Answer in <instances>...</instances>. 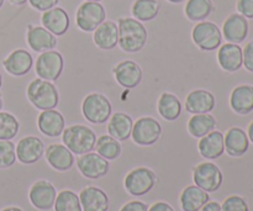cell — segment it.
I'll list each match as a JSON object with an SVG mask.
<instances>
[{
    "label": "cell",
    "mask_w": 253,
    "mask_h": 211,
    "mask_svg": "<svg viewBox=\"0 0 253 211\" xmlns=\"http://www.w3.org/2000/svg\"><path fill=\"white\" fill-rule=\"evenodd\" d=\"M214 11L211 0H188L185 4V16L190 21H203Z\"/></svg>",
    "instance_id": "cell-32"
},
{
    "label": "cell",
    "mask_w": 253,
    "mask_h": 211,
    "mask_svg": "<svg viewBox=\"0 0 253 211\" xmlns=\"http://www.w3.org/2000/svg\"><path fill=\"white\" fill-rule=\"evenodd\" d=\"M242 66L253 73V41L249 42L242 49Z\"/></svg>",
    "instance_id": "cell-39"
},
{
    "label": "cell",
    "mask_w": 253,
    "mask_h": 211,
    "mask_svg": "<svg viewBox=\"0 0 253 211\" xmlns=\"http://www.w3.org/2000/svg\"><path fill=\"white\" fill-rule=\"evenodd\" d=\"M27 43L35 52H46L54 49L57 46V39L53 34L43 26H27Z\"/></svg>",
    "instance_id": "cell-17"
},
{
    "label": "cell",
    "mask_w": 253,
    "mask_h": 211,
    "mask_svg": "<svg viewBox=\"0 0 253 211\" xmlns=\"http://www.w3.org/2000/svg\"><path fill=\"white\" fill-rule=\"evenodd\" d=\"M157 182L155 173L146 167H138L131 170L125 178V189L133 197H142L153 189Z\"/></svg>",
    "instance_id": "cell-5"
},
{
    "label": "cell",
    "mask_w": 253,
    "mask_h": 211,
    "mask_svg": "<svg viewBox=\"0 0 253 211\" xmlns=\"http://www.w3.org/2000/svg\"><path fill=\"white\" fill-rule=\"evenodd\" d=\"M249 21L241 14H231L224 22L222 36L230 43H241L249 35Z\"/></svg>",
    "instance_id": "cell-14"
},
{
    "label": "cell",
    "mask_w": 253,
    "mask_h": 211,
    "mask_svg": "<svg viewBox=\"0 0 253 211\" xmlns=\"http://www.w3.org/2000/svg\"><path fill=\"white\" fill-rule=\"evenodd\" d=\"M162 135V126L156 119L145 116L133 124L132 126V140L138 146L155 145Z\"/></svg>",
    "instance_id": "cell-9"
},
{
    "label": "cell",
    "mask_w": 253,
    "mask_h": 211,
    "mask_svg": "<svg viewBox=\"0 0 253 211\" xmlns=\"http://www.w3.org/2000/svg\"><path fill=\"white\" fill-rule=\"evenodd\" d=\"M221 211H250V209L244 198L239 197V195H231L224 200L221 205Z\"/></svg>",
    "instance_id": "cell-38"
},
{
    "label": "cell",
    "mask_w": 253,
    "mask_h": 211,
    "mask_svg": "<svg viewBox=\"0 0 253 211\" xmlns=\"http://www.w3.org/2000/svg\"><path fill=\"white\" fill-rule=\"evenodd\" d=\"M1 108H2V99L1 96H0V110H1Z\"/></svg>",
    "instance_id": "cell-49"
},
{
    "label": "cell",
    "mask_w": 253,
    "mask_h": 211,
    "mask_svg": "<svg viewBox=\"0 0 253 211\" xmlns=\"http://www.w3.org/2000/svg\"><path fill=\"white\" fill-rule=\"evenodd\" d=\"M215 96L210 91L204 89L190 91L185 99V109L188 113L197 115V114H209L215 108Z\"/></svg>",
    "instance_id": "cell-18"
},
{
    "label": "cell",
    "mask_w": 253,
    "mask_h": 211,
    "mask_svg": "<svg viewBox=\"0 0 253 211\" xmlns=\"http://www.w3.org/2000/svg\"><path fill=\"white\" fill-rule=\"evenodd\" d=\"M169 2H173V4H178V2H182L184 1V0H168Z\"/></svg>",
    "instance_id": "cell-48"
},
{
    "label": "cell",
    "mask_w": 253,
    "mask_h": 211,
    "mask_svg": "<svg viewBox=\"0 0 253 211\" xmlns=\"http://www.w3.org/2000/svg\"><path fill=\"white\" fill-rule=\"evenodd\" d=\"M116 82L126 89H132L140 85L142 81V69L136 62L123 61L113 69Z\"/></svg>",
    "instance_id": "cell-13"
},
{
    "label": "cell",
    "mask_w": 253,
    "mask_h": 211,
    "mask_svg": "<svg viewBox=\"0 0 253 211\" xmlns=\"http://www.w3.org/2000/svg\"><path fill=\"white\" fill-rule=\"evenodd\" d=\"M106 11L99 1H85L77 10V26L84 32H91L105 21Z\"/></svg>",
    "instance_id": "cell-6"
},
{
    "label": "cell",
    "mask_w": 253,
    "mask_h": 211,
    "mask_svg": "<svg viewBox=\"0 0 253 211\" xmlns=\"http://www.w3.org/2000/svg\"><path fill=\"white\" fill-rule=\"evenodd\" d=\"M64 125L66 121L63 115L54 109L43 110L37 119L39 130L47 137H58L63 132Z\"/></svg>",
    "instance_id": "cell-19"
},
{
    "label": "cell",
    "mask_w": 253,
    "mask_h": 211,
    "mask_svg": "<svg viewBox=\"0 0 253 211\" xmlns=\"http://www.w3.org/2000/svg\"><path fill=\"white\" fill-rule=\"evenodd\" d=\"M19 121L12 114L0 111V141H10L19 132Z\"/></svg>",
    "instance_id": "cell-36"
},
{
    "label": "cell",
    "mask_w": 253,
    "mask_h": 211,
    "mask_svg": "<svg viewBox=\"0 0 253 211\" xmlns=\"http://www.w3.org/2000/svg\"><path fill=\"white\" fill-rule=\"evenodd\" d=\"M34 64V59L26 49H15L2 62L5 71L15 77L25 76L30 72Z\"/></svg>",
    "instance_id": "cell-20"
},
{
    "label": "cell",
    "mask_w": 253,
    "mask_h": 211,
    "mask_svg": "<svg viewBox=\"0 0 253 211\" xmlns=\"http://www.w3.org/2000/svg\"><path fill=\"white\" fill-rule=\"evenodd\" d=\"M199 153L207 160H216L220 158L225 152L224 135L220 131H211L207 136L200 138Z\"/></svg>",
    "instance_id": "cell-26"
},
{
    "label": "cell",
    "mask_w": 253,
    "mask_h": 211,
    "mask_svg": "<svg viewBox=\"0 0 253 211\" xmlns=\"http://www.w3.org/2000/svg\"><path fill=\"white\" fill-rule=\"evenodd\" d=\"M193 180L200 189L205 190L207 193H214L220 189L224 177L216 165L211 162H204L194 168Z\"/></svg>",
    "instance_id": "cell-7"
},
{
    "label": "cell",
    "mask_w": 253,
    "mask_h": 211,
    "mask_svg": "<svg viewBox=\"0 0 253 211\" xmlns=\"http://www.w3.org/2000/svg\"><path fill=\"white\" fill-rule=\"evenodd\" d=\"M16 162V147L11 141H0V168H9Z\"/></svg>",
    "instance_id": "cell-37"
},
{
    "label": "cell",
    "mask_w": 253,
    "mask_h": 211,
    "mask_svg": "<svg viewBox=\"0 0 253 211\" xmlns=\"http://www.w3.org/2000/svg\"><path fill=\"white\" fill-rule=\"evenodd\" d=\"M85 1H101V0H85Z\"/></svg>",
    "instance_id": "cell-51"
},
{
    "label": "cell",
    "mask_w": 253,
    "mask_h": 211,
    "mask_svg": "<svg viewBox=\"0 0 253 211\" xmlns=\"http://www.w3.org/2000/svg\"><path fill=\"white\" fill-rule=\"evenodd\" d=\"M27 98L35 108L40 110H51L58 105V90L53 83L44 79H34L27 86Z\"/></svg>",
    "instance_id": "cell-3"
},
{
    "label": "cell",
    "mask_w": 253,
    "mask_h": 211,
    "mask_svg": "<svg viewBox=\"0 0 253 211\" xmlns=\"http://www.w3.org/2000/svg\"><path fill=\"white\" fill-rule=\"evenodd\" d=\"M111 104L105 95L91 93L84 98L82 103V113L86 121L95 125H101L109 120L111 115Z\"/></svg>",
    "instance_id": "cell-4"
},
{
    "label": "cell",
    "mask_w": 253,
    "mask_h": 211,
    "mask_svg": "<svg viewBox=\"0 0 253 211\" xmlns=\"http://www.w3.org/2000/svg\"><path fill=\"white\" fill-rule=\"evenodd\" d=\"M133 121L127 114L116 113L111 116L108 124V132L118 141H126L132 132Z\"/></svg>",
    "instance_id": "cell-29"
},
{
    "label": "cell",
    "mask_w": 253,
    "mask_h": 211,
    "mask_svg": "<svg viewBox=\"0 0 253 211\" xmlns=\"http://www.w3.org/2000/svg\"><path fill=\"white\" fill-rule=\"evenodd\" d=\"M217 61L225 72H237L242 67V48L237 43L222 44L217 52Z\"/></svg>",
    "instance_id": "cell-25"
},
{
    "label": "cell",
    "mask_w": 253,
    "mask_h": 211,
    "mask_svg": "<svg viewBox=\"0 0 253 211\" xmlns=\"http://www.w3.org/2000/svg\"><path fill=\"white\" fill-rule=\"evenodd\" d=\"M58 1L59 0H29L30 5L40 11H46V10L57 6Z\"/></svg>",
    "instance_id": "cell-41"
},
{
    "label": "cell",
    "mask_w": 253,
    "mask_h": 211,
    "mask_svg": "<svg viewBox=\"0 0 253 211\" xmlns=\"http://www.w3.org/2000/svg\"><path fill=\"white\" fill-rule=\"evenodd\" d=\"M216 120L210 114H197L190 118L188 123V131L195 138H202L215 130Z\"/></svg>",
    "instance_id": "cell-30"
},
{
    "label": "cell",
    "mask_w": 253,
    "mask_h": 211,
    "mask_svg": "<svg viewBox=\"0 0 253 211\" xmlns=\"http://www.w3.org/2000/svg\"><path fill=\"white\" fill-rule=\"evenodd\" d=\"M199 211H221V205L217 202L207 203Z\"/></svg>",
    "instance_id": "cell-44"
},
{
    "label": "cell",
    "mask_w": 253,
    "mask_h": 211,
    "mask_svg": "<svg viewBox=\"0 0 253 211\" xmlns=\"http://www.w3.org/2000/svg\"><path fill=\"white\" fill-rule=\"evenodd\" d=\"M237 11L246 19H253V0H239Z\"/></svg>",
    "instance_id": "cell-40"
},
{
    "label": "cell",
    "mask_w": 253,
    "mask_h": 211,
    "mask_svg": "<svg viewBox=\"0 0 253 211\" xmlns=\"http://www.w3.org/2000/svg\"><path fill=\"white\" fill-rule=\"evenodd\" d=\"M46 160L53 169L58 172H67L74 165L73 153L64 145L53 143L46 150Z\"/></svg>",
    "instance_id": "cell-21"
},
{
    "label": "cell",
    "mask_w": 253,
    "mask_h": 211,
    "mask_svg": "<svg viewBox=\"0 0 253 211\" xmlns=\"http://www.w3.org/2000/svg\"><path fill=\"white\" fill-rule=\"evenodd\" d=\"M157 110L165 120L175 121L182 113V103L174 94L166 91L158 99Z\"/></svg>",
    "instance_id": "cell-31"
},
{
    "label": "cell",
    "mask_w": 253,
    "mask_h": 211,
    "mask_svg": "<svg viewBox=\"0 0 253 211\" xmlns=\"http://www.w3.org/2000/svg\"><path fill=\"white\" fill-rule=\"evenodd\" d=\"M119 46L128 53L140 52L147 42V30L142 22L132 17H121L118 21Z\"/></svg>",
    "instance_id": "cell-1"
},
{
    "label": "cell",
    "mask_w": 253,
    "mask_h": 211,
    "mask_svg": "<svg viewBox=\"0 0 253 211\" xmlns=\"http://www.w3.org/2000/svg\"><path fill=\"white\" fill-rule=\"evenodd\" d=\"M96 153L108 161H114L120 157L121 145L118 140L111 137L110 135H103L96 140L95 147Z\"/></svg>",
    "instance_id": "cell-34"
},
{
    "label": "cell",
    "mask_w": 253,
    "mask_h": 211,
    "mask_svg": "<svg viewBox=\"0 0 253 211\" xmlns=\"http://www.w3.org/2000/svg\"><path fill=\"white\" fill-rule=\"evenodd\" d=\"M54 211H83L79 197L72 190H62L54 202Z\"/></svg>",
    "instance_id": "cell-35"
},
{
    "label": "cell",
    "mask_w": 253,
    "mask_h": 211,
    "mask_svg": "<svg viewBox=\"0 0 253 211\" xmlns=\"http://www.w3.org/2000/svg\"><path fill=\"white\" fill-rule=\"evenodd\" d=\"M1 211H22L20 208H15V207H10V208H5Z\"/></svg>",
    "instance_id": "cell-47"
},
{
    "label": "cell",
    "mask_w": 253,
    "mask_h": 211,
    "mask_svg": "<svg viewBox=\"0 0 253 211\" xmlns=\"http://www.w3.org/2000/svg\"><path fill=\"white\" fill-rule=\"evenodd\" d=\"M94 43L104 51H109L118 46L119 27L114 21H104L94 30Z\"/></svg>",
    "instance_id": "cell-23"
},
{
    "label": "cell",
    "mask_w": 253,
    "mask_h": 211,
    "mask_svg": "<svg viewBox=\"0 0 253 211\" xmlns=\"http://www.w3.org/2000/svg\"><path fill=\"white\" fill-rule=\"evenodd\" d=\"M209 200L210 197L205 190L197 185H189L180 194V207L183 211H199Z\"/></svg>",
    "instance_id": "cell-28"
},
{
    "label": "cell",
    "mask_w": 253,
    "mask_h": 211,
    "mask_svg": "<svg viewBox=\"0 0 253 211\" xmlns=\"http://www.w3.org/2000/svg\"><path fill=\"white\" fill-rule=\"evenodd\" d=\"M192 39L202 51H214L221 44L222 34L214 22L202 21L193 29Z\"/></svg>",
    "instance_id": "cell-8"
},
{
    "label": "cell",
    "mask_w": 253,
    "mask_h": 211,
    "mask_svg": "<svg viewBox=\"0 0 253 211\" xmlns=\"http://www.w3.org/2000/svg\"><path fill=\"white\" fill-rule=\"evenodd\" d=\"M230 106L239 115H247L253 111V86L239 85L230 95Z\"/></svg>",
    "instance_id": "cell-27"
},
{
    "label": "cell",
    "mask_w": 253,
    "mask_h": 211,
    "mask_svg": "<svg viewBox=\"0 0 253 211\" xmlns=\"http://www.w3.org/2000/svg\"><path fill=\"white\" fill-rule=\"evenodd\" d=\"M148 211H174V209H173L168 203L158 202L155 203V204L148 209Z\"/></svg>",
    "instance_id": "cell-43"
},
{
    "label": "cell",
    "mask_w": 253,
    "mask_h": 211,
    "mask_svg": "<svg viewBox=\"0 0 253 211\" xmlns=\"http://www.w3.org/2000/svg\"><path fill=\"white\" fill-rule=\"evenodd\" d=\"M56 188L48 180H37L29 193V199L37 210L46 211L53 208L56 202Z\"/></svg>",
    "instance_id": "cell-11"
},
{
    "label": "cell",
    "mask_w": 253,
    "mask_h": 211,
    "mask_svg": "<svg viewBox=\"0 0 253 211\" xmlns=\"http://www.w3.org/2000/svg\"><path fill=\"white\" fill-rule=\"evenodd\" d=\"M1 84H2V77L1 74H0V88H1Z\"/></svg>",
    "instance_id": "cell-50"
},
{
    "label": "cell",
    "mask_w": 253,
    "mask_h": 211,
    "mask_svg": "<svg viewBox=\"0 0 253 211\" xmlns=\"http://www.w3.org/2000/svg\"><path fill=\"white\" fill-rule=\"evenodd\" d=\"M42 26L54 36H62L69 29V16L62 7L54 6L43 11L41 16Z\"/></svg>",
    "instance_id": "cell-16"
},
{
    "label": "cell",
    "mask_w": 253,
    "mask_h": 211,
    "mask_svg": "<svg viewBox=\"0 0 253 211\" xmlns=\"http://www.w3.org/2000/svg\"><path fill=\"white\" fill-rule=\"evenodd\" d=\"M26 1H27V0H10V2H11V4H14V5H16V6L24 5Z\"/></svg>",
    "instance_id": "cell-46"
},
{
    "label": "cell",
    "mask_w": 253,
    "mask_h": 211,
    "mask_svg": "<svg viewBox=\"0 0 253 211\" xmlns=\"http://www.w3.org/2000/svg\"><path fill=\"white\" fill-rule=\"evenodd\" d=\"M131 12L138 21H151L158 16L160 4L157 0H136L131 7Z\"/></svg>",
    "instance_id": "cell-33"
},
{
    "label": "cell",
    "mask_w": 253,
    "mask_h": 211,
    "mask_svg": "<svg viewBox=\"0 0 253 211\" xmlns=\"http://www.w3.org/2000/svg\"><path fill=\"white\" fill-rule=\"evenodd\" d=\"M224 145L227 155L231 157H241L249 151V136L242 128L231 127L224 136Z\"/></svg>",
    "instance_id": "cell-22"
},
{
    "label": "cell",
    "mask_w": 253,
    "mask_h": 211,
    "mask_svg": "<svg viewBox=\"0 0 253 211\" xmlns=\"http://www.w3.org/2000/svg\"><path fill=\"white\" fill-rule=\"evenodd\" d=\"M62 141L72 153L82 156L94 150L96 135L88 126L73 125L64 128L62 132Z\"/></svg>",
    "instance_id": "cell-2"
},
{
    "label": "cell",
    "mask_w": 253,
    "mask_h": 211,
    "mask_svg": "<svg viewBox=\"0 0 253 211\" xmlns=\"http://www.w3.org/2000/svg\"><path fill=\"white\" fill-rule=\"evenodd\" d=\"M247 136H249V140L253 143V121L251 124H250L249 130H247Z\"/></svg>",
    "instance_id": "cell-45"
},
{
    "label": "cell",
    "mask_w": 253,
    "mask_h": 211,
    "mask_svg": "<svg viewBox=\"0 0 253 211\" xmlns=\"http://www.w3.org/2000/svg\"><path fill=\"white\" fill-rule=\"evenodd\" d=\"M44 152V145L39 137L27 136L21 138L16 146V158L24 165L36 163Z\"/></svg>",
    "instance_id": "cell-15"
},
{
    "label": "cell",
    "mask_w": 253,
    "mask_h": 211,
    "mask_svg": "<svg viewBox=\"0 0 253 211\" xmlns=\"http://www.w3.org/2000/svg\"><path fill=\"white\" fill-rule=\"evenodd\" d=\"M64 61L59 52L51 51L42 52L36 61V74L39 78L48 82H54L61 77L63 71Z\"/></svg>",
    "instance_id": "cell-10"
},
{
    "label": "cell",
    "mask_w": 253,
    "mask_h": 211,
    "mask_svg": "<svg viewBox=\"0 0 253 211\" xmlns=\"http://www.w3.org/2000/svg\"><path fill=\"white\" fill-rule=\"evenodd\" d=\"M120 211H148V207L142 202H130L124 205Z\"/></svg>",
    "instance_id": "cell-42"
},
{
    "label": "cell",
    "mask_w": 253,
    "mask_h": 211,
    "mask_svg": "<svg viewBox=\"0 0 253 211\" xmlns=\"http://www.w3.org/2000/svg\"><path fill=\"white\" fill-rule=\"evenodd\" d=\"M83 211H108L109 198L100 188L86 187L79 194Z\"/></svg>",
    "instance_id": "cell-24"
},
{
    "label": "cell",
    "mask_w": 253,
    "mask_h": 211,
    "mask_svg": "<svg viewBox=\"0 0 253 211\" xmlns=\"http://www.w3.org/2000/svg\"><path fill=\"white\" fill-rule=\"evenodd\" d=\"M2 4H4V0H0V7L2 6Z\"/></svg>",
    "instance_id": "cell-52"
},
{
    "label": "cell",
    "mask_w": 253,
    "mask_h": 211,
    "mask_svg": "<svg viewBox=\"0 0 253 211\" xmlns=\"http://www.w3.org/2000/svg\"><path fill=\"white\" fill-rule=\"evenodd\" d=\"M77 166L82 174L89 179H99L109 172L108 160L94 152H88L82 155L77 161Z\"/></svg>",
    "instance_id": "cell-12"
}]
</instances>
